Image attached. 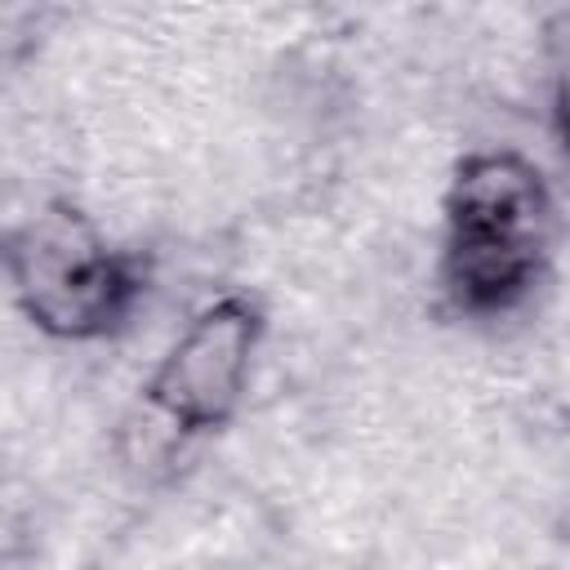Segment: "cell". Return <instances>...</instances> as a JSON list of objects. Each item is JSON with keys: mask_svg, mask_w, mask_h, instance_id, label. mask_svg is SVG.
Returning <instances> with one entry per match:
<instances>
[{"mask_svg": "<svg viewBox=\"0 0 570 570\" xmlns=\"http://www.w3.org/2000/svg\"><path fill=\"white\" fill-rule=\"evenodd\" d=\"M552 200L539 165L521 151H472L445 196L441 285L459 312H508L530 294L548 254Z\"/></svg>", "mask_w": 570, "mask_h": 570, "instance_id": "6da1fadb", "label": "cell"}, {"mask_svg": "<svg viewBox=\"0 0 570 570\" xmlns=\"http://www.w3.org/2000/svg\"><path fill=\"white\" fill-rule=\"evenodd\" d=\"M0 272L22 316L71 343L116 334L147 289L138 258L116 249L71 200H49L4 232Z\"/></svg>", "mask_w": 570, "mask_h": 570, "instance_id": "7a4b0ae2", "label": "cell"}, {"mask_svg": "<svg viewBox=\"0 0 570 570\" xmlns=\"http://www.w3.org/2000/svg\"><path fill=\"white\" fill-rule=\"evenodd\" d=\"M258 343L263 307L249 294H218L187 316L142 387V405L169 441L214 432L236 414Z\"/></svg>", "mask_w": 570, "mask_h": 570, "instance_id": "3957f363", "label": "cell"}]
</instances>
